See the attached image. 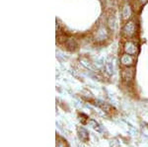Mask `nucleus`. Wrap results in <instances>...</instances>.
Wrapping results in <instances>:
<instances>
[{"instance_id": "nucleus-2", "label": "nucleus", "mask_w": 148, "mask_h": 147, "mask_svg": "<svg viewBox=\"0 0 148 147\" xmlns=\"http://www.w3.org/2000/svg\"><path fill=\"white\" fill-rule=\"evenodd\" d=\"M125 49L126 53L130 54V55H133V54L136 53V49H135V46L131 42H126L125 46Z\"/></svg>"}, {"instance_id": "nucleus-8", "label": "nucleus", "mask_w": 148, "mask_h": 147, "mask_svg": "<svg viewBox=\"0 0 148 147\" xmlns=\"http://www.w3.org/2000/svg\"><path fill=\"white\" fill-rule=\"evenodd\" d=\"M106 68H107V70H108V72L110 73V74H113L114 73V65L112 62H107L106 63Z\"/></svg>"}, {"instance_id": "nucleus-9", "label": "nucleus", "mask_w": 148, "mask_h": 147, "mask_svg": "<svg viewBox=\"0 0 148 147\" xmlns=\"http://www.w3.org/2000/svg\"><path fill=\"white\" fill-rule=\"evenodd\" d=\"M56 147H66V145H65V143L64 142H62V141H58L56 143Z\"/></svg>"}, {"instance_id": "nucleus-5", "label": "nucleus", "mask_w": 148, "mask_h": 147, "mask_svg": "<svg viewBox=\"0 0 148 147\" xmlns=\"http://www.w3.org/2000/svg\"><path fill=\"white\" fill-rule=\"evenodd\" d=\"M78 131H79V138L81 139L82 141H87L88 138H89V134H88L87 130L85 129H83V127H80L79 129H78Z\"/></svg>"}, {"instance_id": "nucleus-6", "label": "nucleus", "mask_w": 148, "mask_h": 147, "mask_svg": "<svg viewBox=\"0 0 148 147\" xmlns=\"http://www.w3.org/2000/svg\"><path fill=\"white\" fill-rule=\"evenodd\" d=\"M106 36H107L106 29H105V28H103V27H101L99 30H98V32H97L96 39H98L99 41H103V40H105Z\"/></svg>"}, {"instance_id": "nucleus-3", "label": "nucleus", "mask_w": 148, "mask_h": 147, "mask_svg": "<svg viewBox=\"0 0 148 147\" xmlns=\"http://www.w3.org/2000/svg\"><path fill=\"white\" fill-rule=\"evenodd\" d=\"M123 31H125V35L127 36H131L134 34V31H135V26H134V23L133 22H130L127 23L125 25V29H123Z\"/></svg>"}, {"instance_id": "nucleus-4", "label": "nucleus", "mask_w": 148, "mask_h": 147, "mask_svg": "<svg viewBox=\"0 0 148 147\" xmlns=\"http://www.w3.org/2000/svg\"><path fill=\"white\" fill-rule=\"evenodd\" d=\"M121 63L123 65H131L133 63V57L130 54H125L121 57Z\"/></svg>"}, {"instance_id": "nucleus-7", "label": "nucleus", "mask_w": 148, "mask_h": 147, "mask_svg": "<svg viewBox=\"0 0 148 147\" xmlns=\"http://www.w3.org/2000/svg\"><path fill=\"white\" fill-rule=\"evenodd\" d=\"M130 15V6H125V8H123V18H128Z\"/></svg>"}, {"instance_id": "nucleus-1", "label": "nucleus", "mask_w": 148, "mask_h": 147, "mask_svg": "<svg viewBox=\"0 0 148 147\" xmlns=\"http://www.w3.org/2000/svg\"><path fill=\"white\" fill-rule=\"evenodd\" d=\"M133 75H134V70L131 68H125L121 72V77L125 81H130L133 78Z\"/></svg>"}]
</instances>
